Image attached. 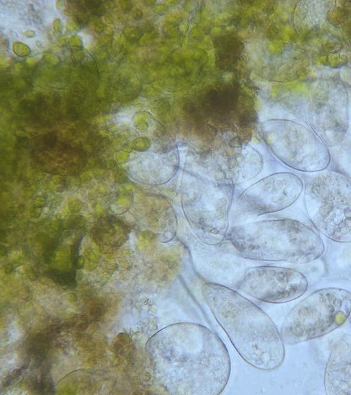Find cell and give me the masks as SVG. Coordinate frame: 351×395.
<instances>
[{
	"instance_id": "cell-6",
	"label": "cell",
	"mask_w": 351,
	"mask_h": 395,
	"mask_svg": "<svg viewBox=\"0 0 351 395\" xmlns=\"http://www.w3.org/2000/svg\"><path fill=\"white\" fill-rule=\"evenodd\" d=\"M351 311V293L337 287L318 289L298 302L280 331L284 343L295 345L324 336L341 326Z\"/></svg>"
},
{
	"instance_id": "cell-2",
	"label": "cell",
	"mask_w": 351,
	"mask_h": 395,
	"mask_svg": "<svg viewBox=\"0 0 351 395\" xmlns=\"http://www.w3.org/2000/svg\"><path fill=\"white\" fill-rule=\"evenodd\" d=\"M202 294L216 320L247 363L262 370L281 366L285 357L284 342L266 313L221 285L205 283Z\"/></svg>"
},
{
	"instance_id": "cell-1",
	"label": "cell",
	"mask_w": 351,
	"mask_h": 395,
	"mask_svg": "<svg viewBox=\"0 0 351 395\" xmlns=\"http://www.w3.org/2000/svg\"><path fill=\"white\" fill-rule=\"evenodd\" d=\"M150 352L157 379L173 395H217L228 381L231 363L219 337L197 323L179 322L158 332Z\"/></svg>"
},
{
	"instance_id": "cell-4",
	"label": "cell",
	"mask_w": 351,
	"mask_h": 395,
	"mask_svg": "<svg viewBox=\"0 0 351 395\" xmlns=\"http://www.w3.org/2000/svg\"><path fill=\"white\" fill-rule=\"evenodd\" d=\"M304 206L315 228L339 243H351V178L337 170H323L309 177Z\"/></svg>"
},
{
	"instance_id": "cell-3",
	"label": "cell",
	"mask_w": 351,
	"mask_h": 395,
	"mask_svg": "<svg viewBox=\"0 0 351 395\" xmlns=\"http://www.w3.org/2000/svg\"><path fill=\"white\" fill-rule=\"evenodd\" d=\"M226 236L240 256L252 260L307 263L324 252V243L318 233L291 219L237 226Z\"/></svg>"
},
{
	"instance_id": "cell-9",
	"label": "cell",
	"mask_w": 351,
	"mask_h": 395,
	"mask_svg": "<svg viewBox=\"0 0 351 395\" xmlns=\"http://www.w3.org/2000/svg\"><path fill=\"white\" fill-rule=\"evenodd\" d=\"M269 145L287 165L298 171L316 173L327 168L330 157L309 133L297 127H278L267 134Z\"/></svg>"
},
{
	"instance_id": "cell-12",
	"label": "cell",
	"mask_w": 351,
	"mask_h": 395,
	"mask_svg": "<svg viewBox=\"0 0 351 395\" xmlns=\"http://www.w3.org/2000/svg\"><path fill=\"white\" fill-rule=\"evenodd\" d=\"M348 319H349L350 322H351V311H350V315H349Z\"/></svg>"
},
{
	"instance_id": "cell-5",
	"label": "cell",
	"mask_w": 351,
	"mask_h": 395,
	"mask_svg": "<svg viewBox=\"0 0 351 395\" xmlns=\"http://www.w3.org/2000/svg\"><path fill=\"white\" fill-rule=\"evenodd\" d=\"M234 184L185 171L181 184L184 214L195 235L208 245L227 235Z\"/></svg>"
},
{
	"instance_id": "cell-7",
	"label": "cell",
	"mask_w": 351,
	"mask_h": 395,
	"mask_svg": "<svg viewBox=\"0 0 351 395\" xmlns=\"http://www.w3.org/2000/svg\"><path fill=\"white\" fill-rule=\"evenodd\" d=\"M304 189L300 177L291 172L267 176L245 189L235 205V217L246 219L278 212L292 205Z\"/></svg>"
},
{
	"instance_id": "cell-10",
	"label": "cell",
	"mask_w": 351,
	"mask_h": 395,
	"mask_svg": "<svg viewBox=\"0 0 351 395\" xmlns=\"http://www.w3.org/2000/svg\"><path fill=\"white\" fill-rule=\"evenodd\" d=\"M328 395H351V335L340 337L333 345L324 371Z\"/></svg>"
},
{
	"instance_id": "cell-8",
	"label": "cell",
	"mask_w": 351,
	"mask_h": 395,
	"mask_svg": "<svg viewBox=\"0 0 351 395\" xmlns=\"http://www.w3.org/2000/svg\"><path fill=\"white\" fill-rule=\"evenodd\" d=\"M236 287L258 300L283 303L302 296L308 281L298 270L265 265L249 268Z\"/></svg>"
},
{
	"instance_id": "cell-11",
	"label": "cell",
	"mask_w": 351,
	"mask_h": 395,
	"mask_svg": "<svg viewBox=\"0 0 351 395\" xmlns=\"http://www.w3.org/2000/svg\"><path fill=\"white\" fill-rule=\"evenodd\" d=\"M339 166L341 169L340 171L351 178V154L341 158Z\"/></svg>"
}]
</instances>
